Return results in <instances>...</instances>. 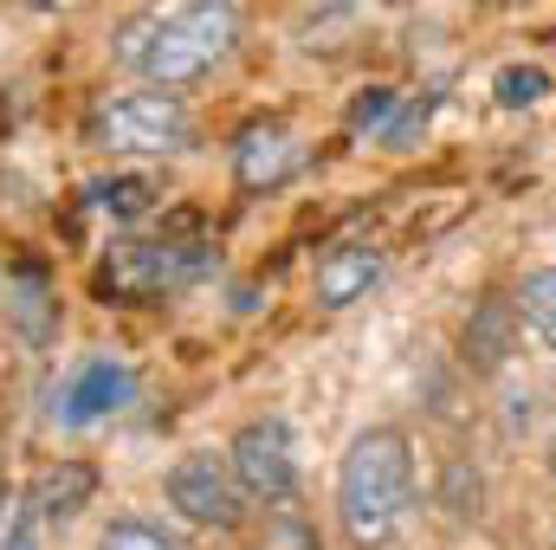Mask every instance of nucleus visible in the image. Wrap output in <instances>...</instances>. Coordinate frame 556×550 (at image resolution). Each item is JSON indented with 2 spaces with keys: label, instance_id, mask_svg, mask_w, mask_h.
Returning <instances> with one entry per match:
<instances>
[{
  "label": "nucleus",
  "instance_id": "8",
  "mask_svg": "<svg viewBox=\"0 0 556 550\" xmlns=\"http://www.w3.org/2000/svg\"><path fill=\"white\" fill-rule=\"evenodd\" d=\"M298 162H304V149H298V137H291V124H278V117H253V124L233 137V182L253 188V195L291 182Z\"/></svg>",
  "mask_w": 556,
  "mask_h": 550
},
{
  "label": "nucleus",
  "instance_id": "13",
  "mask_svg": "<svg viewBox=\"0 0 556 550\" xmlns=\"http://www.w3.org/2000/svg\"><path fill=\"white\" fill-rule=\"evenodd\" d=\"M518 311L531 317V330L556 350V266H544V273H531L518 285Z\"/></svg>",
  "mask_w": 556,
  "mask_h": 550
},
{
  "label": "nucleus",
  "instance_id": "7",
  "mask_svg": "<svg viewBox=\"0 0 556 550\" xmlns=\"http://www.w3.org/2000/svg\"><path fill=\"white\" fill-rule=\"evenodd\" d=\"M130 396H137L130 363H117V357H85V363L65 376V389H59V402H52V421H59V427H91V421H111Z\"/></svg>",
  "mask_w": 556,
  "mask_h": 550
},
{
  "label": "nucleus",
  "instance_id": "5",
  "mask_svg": "<svg viewBox=\"0 0 556 550\" xmlns=\"http://www.w3.org/2000/svg\"><path fill=\"white\" fill-rule=\"evenodd\" d=\"M227 466H233L240 492H253V499H291V486H298V460H291V434H285V421H278V414L247 421V427L233 434V447H227Z\"/></svg>",
  "mask_w": 556,
  "mask_h": 550
},
{
  "label": "nucleus",
  "instance_id": "3",
  "mask_svg": "<svg viewBox=\"0 0 556 550\" xmlns=\"http://www.w3.org/2000/svg\"><path fill=\"white\" fill-rule=\"evenodd\" d=\"M207 266H214V247L194 234V221H175L162 234L117 240L111 260L98 266V291L117 304H149V298H168V291L207 278Z\"/></svg>",
  "mask_w": 556,
  "mask_h": 550
},
{
  "label": "nucleus",
  "instance_id": "15",
  "mask_svg": "<svg viewBox=\"0 0 556 550\" xmlns=\"http://www.w3.org/2000/svg\"><path fill=\"white\" fill-rule=\"evenodd\" d=\"M544 91H551V78H544L538 65H511V72H498V104H511V111H518V104H538Z\"/></svg>",
  "mask_w": 556,
  "mask_h": 550
},
{
  "label": "nucleus",
  "instance_id": "4",
  "mask_svg": "<svg viewBox=\"0 0 556 550\" xmlns=\"http://www.w3.org/2000/svg\"><path fill=\"white\" fill-rule=\"evenodd\" d=\"M91 142L124 149V155H175L194 142V117L168 91H124L91 111Z\"/></svg>",
  "mask_w": 556,
  "mask_h": 550
},
{
  "label": "nucleus",
  "instance_id": "19",
  "mask_svg": "<svg viewBox=\"0 0 556 550\" xmlns=\"http://www.w3.org/2000/svg\"><path fill=\"white\" fill-rule=\"evenodd\" d=\"M551 466H556V440H551Z\"/></svg>",
  "mask_w": 556,
  "mask_h": 550
},
{
  "label": "nucleus",
  "instance_id": "1",
  "mask_svg": "<svg viewBox=\"0 0 556 550\" xmlns=\"http://www.w3.org/2000/svg\"><path fill=\"white\" fill-rule=\"evenodd\" d=\"M233 26H240V13L233 7H207V0L168 7V13H137L117 33V59L175 98L181 85H201L233 52Z\"/></svg>",
  "mask_w": 556,
  "mask_h": 550
},
{
  "label": "nucleus",
  "instance_id": "10",
  "mask_svg": "<svg viewBox=\"0 0 556 550\" xmlns=\"http://www.w3.org/2000/svg\"><path fill=\"white\" fill-rule=\"evenodd\" d=\"M7 311H13V324L33 337V343H52V330H59V298H52V278L39 260H13V273H7Z\"/></svg>",
  "mask_w": 556,
  "mask_h": 550
},
{
  "label": "nucleus",
  "instance_id": "6",
  "mask_svg": "<svg viewBox=\"0 0 556 550\" xmlns=\"http://www.w3.org/2000/svg\"><path fill=\"white\" fill-rule=\"evenodd\" d=\"M168 505L181 518H194V525L227 532V525H240V479H233V466L220 453H188L168 473Z\"/></svg>",
  "mask_w": 556,
  "mask_h": 550
},
{
  "label": "nucleus",
  "instance_id": "16",
  "mask_svg": "<svg viewBox=\"0 0 556 550\" xmlns=\"http://www.w3.org/2000/svg\"><path fill=\"white\" fill-rule=\"evenodd\" d=\"M389 111H395V91H389V85H369V91L350 104V130H376V137H389Z\"/></svg>",
  "mask_w": 556,
  "mask_h": 550
},
{
  "label": "nucleus",
  "instance_id": "17",
  "mask_svg": "<svg viewBox=\"0 0 556 550\" xmlns=\"http://www.w3.org/2000/svg\"><path fill=\"white\" fill-rule=\"evenodd\" d=\"M433 104H440V98H433V91H427V98H415V104H408V111H402V117H395V124H389V149H408V137H415L420 124H427V117H433Z\"/></svg>",
  "mask_w": 556,
  "mask_h": 550
},
{
  "label": "nucleus",
  "instance_id": "11",
  "mask_svg": "<svg viewBox=\"0 0 556 550\" xmlns=\"http://www.w3.org/2000/svg\"><path fill=\"white\" fill-rule=\"evenodd\" d=\"M91 492H98V473L85 466V460H65V466H46L39 479H33V512L39 518H72L78 505H91Z\"/></svg>",
  "mask_w": 556,
  "mask_h": 550
},
{
  "label": "nucleus",
  "instance_id": "2",
  "mask_svg": "<svg viewBox=\"0 0 556 550\" xmlns=\"http://www.w3.org/2000/svg\"><path fill=\"white\" fill-rule=\"evenodd\" d=\"M408 492H415V460H408V434L402 427H363L337 466V518L356 550H382L402 518H408Z\"/></svg>",
  "mask_w": 556,
  "mask_h": 550
},
{
  "label": "nucleus",
  "instance_id": "12",
  "mask_svg": "<svg viewBox=\"0 0 556 550\" xmlns=\"http://www.w3.org/2000/svg\"><path fill=\"white\" fill-rule=\"evenodd\" d=\"M85 201L98 214H111V221H137V214H149V201H155V182L149 175H111V182H91Z\"/></svg>",
  "mask_w": 556,
  "mask_h": 550
},
{
  "label": "nucleus",
  "instance_id": "14",
  "mask_svg": "<svg viewBox=\"0 0 556 550\" xmlns=\"http://www.w3.org/2000/svg\"><path fill=\"white\" fill-rule=\"evenodd\" d=\"M98 550H188L175 532H162V525H149V518H117L111 532H104V545Z\"/></svg>",
  "mask_w": 556,
  "mask_h": 550
},
{
  "label": "nucleus",
  "instance_id": "9",
  "mask_svg": "<svg viewBox=\"0 0 556 550\" xmlns=\"http://www.w3.org/2000/svg\"><path fill=\"white\" fill-rule=\"evenodd\" d=\"M382 278V253L376 247H330L324 260H317V304H330V311H343V304H356V298H369V285Z\"/></svg>",
  "mask_w": 556,
  "mask_h": 550
},
{
  "label": "nucleus",
  "instance_id": "18",
  "mask_svg": "<svg viewBox=\"0 0 556 550\" xmlns=\"http://www.w3.org/2000/svg\"><path fill=\"white\" fill-rule=\"evenodd\" d=\"M7 550H39V512H33V505L13 518V532H7Z\"/></svg>",
  "mask_w": 556,
  "mask_h": 550
}]
</instances>
